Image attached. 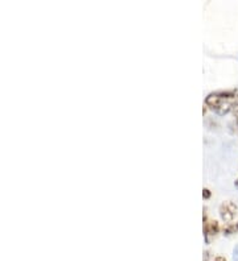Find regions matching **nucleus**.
<instances>
[{
    "label": "nucleus",
    "mask_w": 238,
    "mask_h": 261,
    "mask_svg": "<svg viewBox=\"0 0 238 261\" xmlns=\"http://www.w3.org/2000/svg\"><path fill=\"white\" fill-rule=\"evenodd\" d=\"M220 231V226L216 220H208L207 213L204 211V236L207 243L209 241V236H216Z\"/></svg>",
    "instance_id": "7ed1b4c3"
},
{
    "label": "nucleus",
    "mask_w": 238,
    "mask_h": 261,
    "mask_svg": "<svg viewBox=\"0 0 238 261\" xmlns=\"http://www.w3.org/2000/svg\"><path fill=\"white\" fill-rule=\"evenodd\" d=\"M237 232H238V222L229 223V224H225L224 226V235L229 236L233 235V234H237Z\"/></svg>",
    "instance_id": "20e7f679"
},
{
    "label": "nucleus",
    "mask_w": 238,
    "mask_h": 261,
    "mask_svg": "<svg viewBox=\"0 0 238 261\" xmlns=\"http://www.w3.org/2000/svg\"><path fill=\"white\" fill-rule=\"evenodd\" d=\"M234 186H236L238 189V179H236V182H234Z\"/></svg>",
    "instance_id": "1a4fd4ad"
},
{
    "label": "nucleus",
    "mask_w": 238,
    "mask_h": 261,
    "mask_svg": "<svg viewBox=\"0 0 238 261\" xmlns=\"http://www.w3.org/2000/svg\"><path fill=\"white\" fill-rule=\"evenodd\" d=\"M212 261H226V259H225L224 256H217V257H214Z\"/></svg>",
    "instance_id": "6e6552de"
},
{
    "label": "nucleus",
    "mask_w": 238,
    "mask_h": 261,
    "mask_svg": "<svg viewBox=\"0 0 238 261\" xmlns=\"http://www.w3.org/2000/svg\"><path fill=\"white\" fill-rule=\"evenodd\" d=\"M203 196L205 198V199H209V198H211V190H209V189H204Z\"/></svg>",
    "instance_id": "39448f33"
},
{
    "label": "nucleus",
    "mask_w": 238,
    "mask_h": 261,
    "mask_svg": "<svg viewBox=\"0 0 238 261\" xmlns=\"http://www.w3.org/2000/svg\"><path fill=\"white\" fill-rule=\"evenodd\" d=\"M238 214V207L236 203L230 202V200H225L224 203L220 206V217L226 224L233 223L236 217Z\"/></svg>",
    "instance_id": "f03ea898"
},
{
    "label": "nucleus",
    "mask_w": 238,
    "mask_h": 261,
    "mask_svg": "<svg viewBox=\"0 0 238 261\" xmlns=\"http://www.w3.org/2000/svg\"><path fill=\"white\" fill-rule=\"evenodd\" d=\"M237 99L236 91H220L212 92L205 98V105L220 115H225L229 111H233L234 100Z\"/></svg>",
    "instance_id": "f257e3e1"
},
{
    "label": "nucleus",
    "mask_w": 238,
    "mask_h": 261,
    "mask_svg": "<svg viewBox=\"0 0 238 261\" xmlns=\"http://www.w3.org/2000/svg\"><path fill=\"white\" fill-rule=\"evenodd\" d=\"M232 261H238V244L234 247V251H233V260Z\"/></svg>",
    "instance_id": "423d86ee"
},
{
    "label": "nucleus",
    "mask_w": 238,
    "mask_h": 261,
    "mask_svg": "<svg viewBox=\"0 0 238 261\" xmlns=\"http://www.w3.org/2000/svg\"><path fill=\"white\" fill-rule=\"evenodd\" d=\"M233 115L236 116V119H237V122H238V103L233 107Z\"/></svg>",
    "instance_id": "0eeeda50"
}]
</instances>
